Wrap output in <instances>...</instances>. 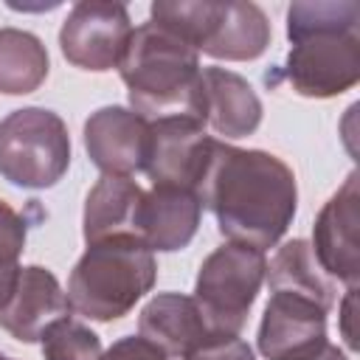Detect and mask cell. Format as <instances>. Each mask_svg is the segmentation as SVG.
I'll return each instance as SVG.
<instances>
[{"label":"cell","instance_id":"17","mask_svg":"<svg viewBox=\"0 0 360 360\" xmlns=\"http://www.w3.org/2000/svg\"><path fill=\"white\" fill-rule=\"evenodd\" d=\"M270 22L256 3H222L219 20L202 45V53L228 62H248L267 51Z\"/></svg>","mask_w":360,"mask_h":360},{"label":"cell","instance_id":"12","mask_svg":"<svg viewBox=\"0 0 360 360\" xmlns=\"http://www.w3.org/2000/svg\"><path fill=\"white\" fill-rule=\"evenodd\" d=\"M68 312V298L56 281V276L39 264L22 267L14 284V292L0 309V326L22 340L34 343L45 332L48 323Z\"/></svg>","mask_w":360,"mask_h":360},{"label":"cell","instance_id":"11","mask_svg":"<svg viewBox=\"0 0 360 360\" xmlns=\"http://www.w3.org/2000/svg\"><path fill=\"white\" fill-rule=\"evenodd\" d=\"M84 149L110 177L143 172L149 149V121L127 107H101L84 121Z\"/></svg>","mask_w":360,"mask_h":360},{"label":"cell","instance_id":"16","mask_svg":"<svg viewBox=\"0 0 360 360\" xmlns=\"http://www.w3.org/2000/svg\"><path fill=\"white\" fill-rule=\"evenodd\" d=\"M143 194L146 191L135 180L104 174L84 200V242L93 245L110 236H138Z\"/></svg>","mask_w":360,"mask_h":360},{"label":"cell","instance_id":"28","mask_svg":"<svg viewBox=\"0 0 360 360\" xmlns=\"http://www.w3.org/2000/svg\"><path fill=\"white\" fill-rule=\"evenodd\" d=\"M0 357H3V354H0Z\"/></svg>","mask_w":360,"mask_h":360},{"label":"cell","instance_id":"13","mask_svg":"<svg viewBox=\"0 0 360 360\" xmlns=\"http://www.w3.org/2000/svg\"><path fill=\"white\" fill-rule=\"evenodd\" d=\"M138 335L158 346L166 357H188L214 332L191 295L160 292L141 309Z\"/></svg>","mask_w":360,"mask_h":360},{"label":"cell","instance_id":"19","mask_svg":"<svg viewBox=\"0 0 360 360\" xmlns=\"http://www.w3.org/2000/svg\"><path fill=\"white\" fill-rule=\"evenodd\" d=\"M318 262L312 256L309 242L304 239H292L287 245L278 248V253L273 256L270 267H267V284L270 292H295V295H307L318 304H323L326 309L332 307L335 295L332 287L323 281V276L318 273Z\"/></svg>","mask_w":360,"mask_h":360},{"label":"cell","instance_id":"24","mask_svg":"<svg viewBox=\"0 0 360 360\" xmlns=\"http://www.w3.org/2000/svg\"><path fill=\"white\" fill-rule=\"evenodd\" d=\"M98 360H169L158 346H152L149 340H143L141 335L135 338H121L115 340L107 352H101Z\"/></svg>","mask_w":360,"mask_h":360},{"label":"cell","instance_id":"1","mask_svg":"<svg viewBox=\"0 0 360 360\" xmlns=\"http://www.w3.org/2000/svg\"><path fill=\"white\" fill-rule=\"evenodd\" d=\"M194 194L217 217L222 236L256 250L273 248L287 233L298 202L295 174L281 158L217 138Z\"/></svg>","mask_w":360,"mask_h":360},{"label":"cell","instance_id":"9","mask_svg":"<svg viewBox=\"0 0 360 360\" xmlns=\"http://www.w3.org/2000/svg\"><path fill=\"white\" fill-rule=\"evenodd\" d=\"M357 222H360V191H357V172H352L346 183L321 208L309 245L318 267L326 276L346 284L349 290H354L360 281Z\"/></svg>","mask_w":360,"mask_h":360},{"label":"cell","instance_id":"27","mask_svg":"<svg viewBox=\"0 0 360 360\" xmlns=\"http://www.w3.org/2000/svg\"><path fill=\"white\" fill-rule=\"evenodd\" d=\"M0 360H8V357H0Z\"/></svg>","mask_w":360,"mask_h":360},{"label":"cell","instance_id":"2","mask_svg":"<svg viewBox=\"0 0 360 360\" xmlns=\"http://www.w3.org/2000/svg\"><path fill=\"white\" fill-rule=\"evenodd\" d=\"M292 42L281 76L307 98H332L360 82V3L307 0L287 8Z\"/></svg>","mask_w":360,"mask_h":360},{"label":"cell","instance_id":"4","mask_svg":"<svg viewBox=\"0 0 360 360\" xmlns=\"http://www.w3.org/2000/svg\"><path fill=\"white\" fill-rule=\"evenodd\" d=\"M155 253L138 236H110L87 245L68 281V309L90 321L124 318L155 284Z\"/></svg>","mask_w":360,"mask_h":360},{"label":"cell","instance_id":"10","mask_svg":"<svg viewBox=\"0 0 360 360\" xmlns=\"http://www.w3.org/2000/svg\"><path fill=\"white\" fill-rule=\"evenodd\" d=\"M326 312L307 295L273 292L259 326V352L267 360H307L326 343Z\"/></svg>","mask_w":360,"mask_h":360},{"label":"cell","instance_id":"7","mask_svg":"<svg viewBox=\"0 0 360 360\" xmlns=\"http://www.w3.org/2000/svg\"><path fill=\"white\" fill-rule=\"evenodd\" d=\"M129 37H132V22L127 6L104 3V0H82L65 17L59 31V45L70 65L82 70L104 73L121 65Z\"/></svg>","mask_w":360,"mask_h":360},{"label":"cell","instance_id":"21","mask_svg":"<svg viewBox=\"0 0 360 360\" xmlns=\"http://www.w3.org/2000/svg\"><path fill=\"white\" fill-rule=\"evenodd\" d=\"M39 340H42L45 360H98L101 357L98 335L82 321H73L70 315H62L53 323H48Z\"/></svg>","mask_w":360,"mask_h":360},{"label":"cell","instance_id":"26","mask_svg":"<svg viewBox=\"0 0 360 360\" xmlns=\"http://www.w3.org/2000/svg\"><path fill=\"white\" fill-rule=\"evenodd\" d=\"M307 360H346V354H343V352H340L335 343H329V340H326V343H323V346H321L315 354H309Z\"/></svg>","mask_w":360,"mask_h":360},{"label":"cell","instance_id":"8","mask_svg":"<svg viewBox=\"0 0 360 360\" xmlns=\"http://www.w3.org/2000/svg\"><path fill=\"white\" fill-rule=\"evenodd\" d=\"M214 138L197 118L174 115L149 121V149L143 172L152 186H177L194 191L211 158Z\"/></svg>","mask_w":360,"mask_h":360},{"label":"cell","instance_id":"18","mask_svg":"<svg viewBox=\"0 0 360 360\" xmlns=\"http://www.w3.org/2000/svg\"><path fill=\"white\" fill-rule=\"evenodd\" d=\"M48 76V51L42 39L22 28H0V93H34Z\"/></svg>","mask_w":360,"mask_h":360},{"label":"cell","instance_id":"25","mask_svg":"<svg viewBox=\"0 0 360 360\" xmlns=\"http://www.w3.org/2000/svg\"><path fill=\"white\" fill-rule=\"evenodd\" d=\"M354 292H357V287L354 290H349L346 292V301H343V338H346V343L354 349L357 346V338H354V329H352V315H354Z\"/></svg>","mask_w":360,"mask_h":360},{"label":"cell","instance_id":"23","mask_svg":"<svg viewBox=\"0 0 360 360\" xmlns=\"http://www.w3.org/2000/svg\"><path fill=\"white\" fill-rule=\"evenodd\" d=\"M183 360H253V352L239 335H211Z\"/></svg>","mask_w":360,"mask_h":360},{"label":"cell","instance_id":"6","mask_svg":"<svg viewBox=\"0 0 360 360\" xmlns=\"http://www.w3.org/2000/svg\"><path fill=\"white\" fill-rule=\"evenodd\" d=\"M267 273L264 250L228 242L217 248L197 273L194 301L214 335H239Z\"/></svg>","mask_w":360,"mask_h":360},{"label":"cell","instance_id":"3","mask_svg":"<svg viewBox=\"0 0 360 360\" xmlns=\"http://www.w3.org/2000/svg\"><path fill=\"white\" fill-rule=\"evenodd\" d=\"M118 70L127 84L129 107L141 118L160 121L186 115L205 124L200 53L169 31L152 22L132 28Z\"/></svg>","mask_w":360,"mask_h":360},{"label":"cell","instance_id":"22","mask_svg":"<svg viewBox=\"0 0 360 360\" xmlns=\"http://www.w3.org/2000/svg\"><path fill=\"white\" fill-rule=\"evenodd\" d=\"M25 233H28L25 219L6 200H0V309L14 292L17 276L22 270L20 253L25 248Z\"/></svg>","mask_w":360,"mask_h":360},{"label":"cell","instance_id":"15","mask_svg":"<svg viewBox=\"0 0 360 360\" xmlns=\"http://www.w3.org/2000/svg\"><path fill=\"white\" fill-rule=\"evenodd\" d=\"M202 205L194 191L177 186H152L143 194L141 208V242L155 250H180L186 248L200 228Z\"/></svg>","mask_w":360,"mask_h":360},{"label":"cell","instance_id":"20","mask_svg":"<svg viewBox=\"0 0 360 360\" xmlns=\"http://www.w3.org/2000/svg\"><path fill=\"white\" fill-rule=\"evenodd\" d=\"M222 3H208V0H180V3H152V25L169 31L197 53L208 42L217 20H219Z\"/></svg>","mask_w":360,"mask_h":360},{"label":"cell","instance_id":"5","mask_svg":"<svg viewBox=\"0 0 360 360\" xmlns=\"http://www.w3.org/2000/svg\"><path fill=\"white\" fill-rule=\"evenodd\" d=\"M70 163L65 121L45 107H22L0 121V174L20 188H51Z\"/></svg>","mask_w":360,"mask_h":360},{"label":"cell","instance_id":"14","mask_svg":"<svg viewBox=\"0 0 360 360\" xmlns=\"http://www.w3.org/2000/svg\"><path fill=\"white\" fill-rule=\"evenodd\" d=\"M202 121L222 138H245L262 124V101L239 73L202 68Z\"/></svg>","mask_w":360,"mask_h":360}]
</instances>
